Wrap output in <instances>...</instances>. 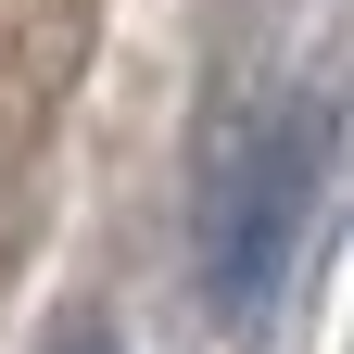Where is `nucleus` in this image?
<instances>
[{"mask_svg":"<svg viewBox=\"0 0 354 354\" xmlns=\"http://www.w3.org/2000/svg\"><path fill=\"white\" fill-rule=\"evenodd\" d=\"M88 354H102V342H88Z\"/></svg>","mask_w":354,"mask_h":354,"instance_id":"obj_1","label":"nucleus"}]
</instances>
